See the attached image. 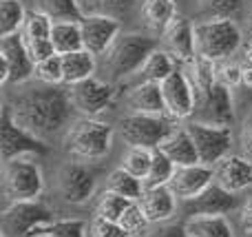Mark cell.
<instances>
[{
  "label": "cell",
  "instance_id": "18",
  "mask_svg": "<svg viewBox=\"0 0 252 237\" xmlns=\"http://www.w3.org/2000/svg\"><path fill=\"white\" fill-rule=\"evenodd\" d=\"M164 44L166 51L175 58L177 62L192 65L197 60V47H195V27L188 18L177 16L164 31Z\"/></svg>",
  "mask_w": 252,
  "mask_h": 237
},
{
  "label": "cell",
  "instance_id": "21",
  "mask_svg": "<svg viewBox=\"0 0 252 237\" xmlns=\"http://www.w3.org/2000/svg\"><path fill=\"white\" fill-rule=\"evenodd\" d=\"M128 106L133 113H146V115H166L164 93L161 84L157 82H139L128 93Z\"/></svg>",
  "mask_w": 252,
  "mask_h": 237
},
{
  "label": "cell",
  "instance_id": "29",
  "mask_svg": "<svg viewBox=\"0 0 252 237\" xmlns=\"http://www.w3.org/2000/svg\"><path fill=\"white\" fill-rule=\"evenodd\" d=\"M106 191L122 195V198L130 200V202H139L142 195H144V191H146V186H144V182L139 180V177L130 175L128 171H124V169L120 167V169H115V171H111L109 189Z\"/></svg>",
  "mask_w": 252,
  "mask_h": 237
},
{
  "label": "cell",
  "instance_id": "3",
  "mask_svg": "<svg viewBox=\"0 0 252 237\" xmlns=\"http://www.w3.org/2000/svg\"><path fill=\"white\" fill-rule=\"evenodd\" d=\"M195 47L199 58L226 60L241 47V29L232 18H210L195 25Z\"/></svg>",
  "mask_w": 252,
  "mask_h": 237
},
{
  "label": "cell",
  "instance_id": "45",
  "mask_svg": "<svg viewBox=\"0 0 252 237\" xmlns=\"http://www.w3.org/2000/svg\"><path fill=\"white\" fill-rule=\"evenodd\" d=\"M219 82H223L226 87H230V89H232V87H237V84H241V67H237V65L223 67Z\"/></svg>",
  "mask_w": 252,
  "mask_h": 237
},
{
  "label": "cell",
  "instance_id": "1",
  "mask_svg": "<svg viewBox=\"0 0 252 237\" xmlns=\"http://www.w3.org/2000/svg\"><path fill=\"white\" fill-rule=\"evenodd\" d=\"M13 118L35 137L47 142L69 127L75 106L71 102V89L66 84H42L31 87L11 102Z\"/></svg>",
  "mask_w": 252,
  "mask_h": 237
},
{
  "label": "cell",
  "instance_id": "28",
  "mask_svg": "<svg viewBox=\"0 0 252 237\" xmlns=\"http://www.w3.org/2000/svg\"><path fill=\"white\" fill-rule=\"evenodd\" d=\"M175 69H177V60H175L168 51L157 49V51L146 60V65L142 67L139 75H142V82H157V84H161Z\"/></svg>",
  "mask_w": 252,
  "mask_h": 237
},
{
  "label": "cell",
  "instance_id": "24",
  "mask_svg": "<svg viewBox=\"0 0 252 237\" xmlns=\"http://www.w3.org/2000/svg\"><path fill=\"white\" fill-rule=\"evenodd\" d=\"M142 16L146 20V27L155 34L164 35L168 25L179 16L177 7L173 0H144L142 4Z\"/></svg>",
  "mask_w": 252,
  "mask_h": 237
},
{
  "label": "cell",
  "instance_id": "37",
  "mask_svg": "<svg viewBox=\"0 0 252 237\" xmlns=\"http://www.w3.org/2000/svg\"><path fill=\"white\" fill-rule=\"evenodd\" d=\"M120 226H122L126 233H130V237H146L151 233V231H148L151 229V222L144 215L139 202H133L126 208V213L122 215V220H120Z\"/></svg>",
  "mask_w": 252,
  "mask_h": 237
},
{
  "label": "cell",
  "instance_id": "40",
  "mask_svg": "<svg viewBox=\"0 0 252 237\" xmlns=\"http://www.w3.org/2000/svg\"><path fill=\"white\" fill-rule=\"evenodd\" d=\"M206 13L210 18H232L244 9L246 0H199Z\"/></svg>",
  "mask_w": 252,
  "mask_h": 237
},
{
  "label": "cell",
  "instance_id": "27",
  "mask_svg": "<svg viewBox=\"0 0 252 237\" xmlns=\"http://www.w3.org/2000/svg\"><path fill=\"white\" fill-rule=\"evenodd\" d=\"M38 11L47 13L53 22H82L87 18L80 0H38Z\"/></svg>",
  "mask_w": 252,
  "mask_h": 237
},
{
  "label": "cell",
  "instance_id": "23",
  "mask_svg": "<svg viewBox=\"0 0 252 237\" xmlns=\"http://www.w3.org/2000/svg\"><path fill=\"white\" fill-rule=\"evenodd\" d=\"M62 71H64L66 87H73V84L82 82V80L93 78V73H95V56L89 53L87 49L66 53V56H62Z\"/></svg>",
  "mask_w": 252,
  "mask_h": 237
},
{
  "label": "cell",
  "instance_id": "26",
  "mask_svg": "<svg viewBox=\"0 0 252 237\" xmlns=\"http://www.w3.org/2000/svg\"><path fill=\"white\" fill-rule=\"evenodd\" d=\"M51 42L56 47L58 56L82 51L84 40H82V27H80V22H53Z\"/></svg>",
  "mask_w": 252,
  "mask_h": 237
},
{
  "label": "cell",
  "instance_id": "14",
  "mask_svg": "<svg viewBox=\"0 0 252 237\" xmlns=\"http://www.w3.org/2000/svg\"><path fill=\"white\" fill-rule=\"evenodd\" d=\"M69 89H71V102H73L75 111L82 113L84 118H93V115L102 113L115 98L113 84L102 82L97 78L82 80V82L73 84Z\"/></svg>",
  "mask_w": 252,
  "mask_h": 237
},
{
  "label": "cell",
  "instance_id": "17",
  "mask_svg": "<svg viewBox=\"0 0 252 237\" xmlns=\"http://www.w3.org/2000/svg\"><path fill=\"white\" fill-rule=\"evenodd\" d=\"M213 182H215V169L213 167L192 164V167H177L168 189L173 191L175 198H177L179 202H188V200L197 198L199 193H204Z\"/></svg>",
  "mask_w": 252,
  "mask_h": 237
},
{
  "label": "cell",
  "instance_id": "9",
  "mask_svg": "<svg viewBox=\"0 0 252 237\" xmlns=\"http://www.w3.org/2000/svg\"><path fill=\"white\" fill-rule=\"evenodd\" d=\"M186 131L190 133L192 142H195L199 164L217 167L223 158L230 155V146H232L230 127H217V124H206L192 120V122L186 124Z\"/></svg>",
  "mask_w": 252,
  "mask_h": 237
},
{
  "label": "cell",
  "instance_id": "33",
  "mask_svg": "<svg viewBox=\"0 0 252 237\" xmlns=\"http://www.w3.org/2000/svg\"><path fill=\"white\" fill-rule=\"evenodd\" d=\"M130 200L122 198V195L118 193H111V191H104L100 198V204H97V215L100 220H106V222H115V224H120V220H122V215L126 213V208L130 206Z\"/></svg>",
  "mask_w": 252,
  "mask_h": 237
},
{
  "label": "cell",
  "instance_id": "48",
  "mask_svg": "<svg viewBox=\"0 0 252 237\" xmlns=\"http://www.w3.org/2000/svg\"><path fill=\"white\" fill-rule=\"evenodd\" d=\"M244 237H252V233H244Z\"/></svg>",
  "mask_w": 252,
  "mask_h": 237
},
{
  "label": "cell",
  "instance_id": "31",
  "mask_svg": "<svg viewBox=\"0 0 252 237\" xmlns=\"http://www.w3.org/2000/svg\"><path fill=\"white\" fill-rule=\"evenodd\" d=\"M175 171H177V167L170 162L168 155L161 153L159 149H155V151H153L151 171H148L146 180H144V186H146V189H155V186H168L170 180H173V175H175Z\"/></svg>",
  "mask_w": 252,
  "mask_h": 237
},
{
  "label": "cell",
  "instance_id": "47",
  "mask_svg": "<svg viewBox=\"0 0 252 237\" xmlns=\"http://www.w3.org/2000/svg\"><path fill=\"white\" fill-rule=\"evenodd\" d=\"M241 84L252 87V60H248L244 67H241Z\"/></svg>",
  "mask_w": 252,
  "mask_h": 237
},
{
  "label": "cell",
  "instance_id": "44",
  "mask_svg": "<svg viewBox=\"0 0 252 237\" xmlns=\"http://www.w3.org/2000/svg\"><path fill=\"white\" fill-rule=\"evenodd\" d=\"M146 237H190V235H188L184 222H173V224L159 226L157 231H151Z\"/></svg>",
  "mask_w": 252,
  "mask_h": 237
},
{
  "label": "cell",
  "instance_id": "2",
  "mask_svg": "<svg viewBox=\"0 0 252 237\" xmlns=\"http://www.w3.org/2000/svg\"><path fill=\"white\" fill-rule=\"evenodd\" d=\"M159 40L155 35L144 34H124L118 35L111 49L106 51L104 67L113 80H120L124 75L139 73L146 60L159 49Z\"/></svg>",
  "mask_w": 252,
  "mask_h": 237
},
{
  "label": "cell",
  "instance_id": "25",
  "mask_svg": "<svg viewBox=\"0 0 252 237\" xmlns=\"http://www.w3.org/2000/svg\"><path fill=\"white\" fill-rule=\"evenodd\" d=\"M190 237H235L226 215H199L184 220Z\"/></svg>",
  "mask_w": 252,
  "mask_h": 237
},
{
  "label": "cell",
  "instance_id": "10",
  "mask_svg": "<svg viewBox=\"0 0 252 237\" xmlns=\"http://www.w3.org/2000/svg\"><path fill=\"white\" fill-rule=\"evenodd\" d=\"M0 60H2L0 84H22L31 75H35V62L31 60L29 51H27L22 34L0 38Z\"/></svg>",
  "mask_w": 252,
  "mask_h": 237
},
{
  "label": "cell",
  "instance_id": "39",
  "mask_svg": "<svg viewBox=\"0 0 252 237\" xmlns=\"http://www.w3.org/2000/svg\"><path fill=\"white\" fill-rule=\"evenodd\" d=\"M35 78L42 84H64V71H62V56H53L49 60H42L35 65Z\"/></svg>",
  "mask_w": 252,
  "mask_h": 237
},
{
  "label": "cell",
  "instance_id": "4",
  "mask_svg": "<svg viewBox=\"0 0 252 237\" xmlns=\"http://www.w3.org/2000/svg\"><path fill=\"white\" fill-rule=\"evenodd\" d=\"M113 144V127L95 118H82L66 131L64 149L80 160H102Z\"/></svg>",
  "mask_w": 252,
  "mask_h": 237
},
{
  "label": "cell",
  "instance_id": "46",
  "mask_svg": "<svg viewBox=\"0 0 252 237\" xmlns=\"http://www.w3.org/2000/svg\"><path fill=\"white\" fill-rule=\"evenodd\" d=\"M239 222H241V229H244V233H252V193L244 200V204H241Z\"/></svg>",
  "mask_w": 252,
  "mask_h": 237
},
{
  "label": "cell",
  "instance_id": "30",
  "mask_svg": "<svg viewBox=\"0 0 252 237\" xmlns=\"http://www.w3.org/2000/svg\"><path fill=\"white\" fill-rule=\"evenodd\" d=\"M27 22V11L20 0H0V38L20 34Z\"/></svg>",
  "mask_w": 252,
  "mask_h": 237
},
{
  "label": "cell",
  "instance_id": "42",
  "mask_svg": "<svg viewBox=\"0 0 252 237\" xmlns=\"http://www.w3.org/2000/svg\"><path fill=\"white\" fill-rule=\"evenodd\" d=\"M91 237H130V233H126L120 224L115 222H106L95 217V222L91 224Z\"/></svg>",
  "mask_w": 252,
  "mask_h": 237
},
{
  "label": "cell",
  "instance_id": "36",
  "mask_svg": "<svg viewBox=\"0 0 252 237\" xmlns=\"http://www.w3.org/2000/svg\"><path fill=\"white\" fill-rule=\"evenodd\" d=\"M192 84H195V91L199 93V96H204V93H208L210 89L217 84V69H215V62L206 60V58H199L197 56V60L192 62Z\"/></svg>",
  "mask_w": 252,
  "mask_h": 237
},
{
  "label": "cell",
  "instance_id": "41",
  "mask_svg": "<svg viewBox=\"0 0 252 237\" xmlns=\"http://www.w3.org/2000/svg\"><path fill=\"white\" fill-rule=\"evenodd\" d=\"M25 44H27V51H29L31 60H33L35 65L42 62V60H49V58H53V56H58L51 40H27L25 38Z\"/></svg>",
  "mask_w": 252,
  "mask_h": 237
},
{
  "label": "cell",
  "instance_id": "49",
  "mask_svg": "<svg viewBox=\"0 0 252 237\" xmlns=\"http://www.w3.org/2000/svg\"><path fill=\"white\" fill-rule=\"evenodd\" d=\"M38 237H53V235H38Z\"/></svg>",
  "mask_w": 252,
  "mask_h": 237
},
{
  "label": "cell",
  "instance_id": "11",
  "mask_svg": "<svg viewBox=\"0 0 252 237\" xmlns=\"http://www.w3.org/2000/svg\"><path fill=\"white\" fill-rule=\"evenodd\" d=\"M161 93H164L166 113L173 120L190 118L197 109V91L192 80L188 78L186 71L177 69L161 82Z\"/></svg>",
  "mask_w": 252,
  "mask_h": 237
},
{
  "label": "cell",
  "instance_id": "43",
  "mask_svg": "<svg viewBox=\"0 0 252 237\" xmlns=\"http://www.w3.org/2000/svg\"><path fill=\"white\" fill-rule=\"evenodd\" d=\"M239 144H241V155L252 164V113L246 118L244 127H241Z\"/></svg>",
  "mask_w": 252,
  "mask_h": 237
},
{
  "label": "cell",
  "instance_id": "16",
  "mask_svg": "<svg viewBox=\"0 0 252 237\" xmlns=\"http://www.w3.org/2000/svg\"><path fill=\"white\" fill-rule=\"evenodd\" d=\"M199 106V120L197 122L217 124V127H232L235 122V104H232V91L223 82L215 84L208 93H204Z\"/></svg>",
  "mask_w": 252,
  "mask_h": 237
},
{
  "label": "cell",
  "instance_id": "19",
  "mask_svg": "<svg viewBox=\"0 0 252 237\" xmlns=\"http://www.w3.org/2000/svg\"><path fill=\"white\" fill-rule=\"evenodd\" d=\"M215 169V182L230 193H239L252 186V164L244 155H228Z\"/></svg>",
  "mask_w": 252,
  "mask_h": 237
},
{
  "label": "cell",
  "instance_id": "38",
  "mask_svg": "<svg viewBox=\"0 0 252 237\" xmlns=\"http://www.w3.org/2000/svg\"><path fill=\"white\" fill-rule=\"evenodd\" d=\"M135 2L137 0H82L89 16L91 13H100V16H111V18H118V20L120 16L128 13L135 7Z\"/></svg>",
  "mask_w": 252,
  "mask_h": 237
},
{
  "label": "cell",
  "instance_id": "20",
  "mask_svg": "<svg viewBox=\"0 0 252 237\" xmlns=\"http://www.w3.org/2000/svg\"><path fill=\"white\" fill-rule=\"evenodd\" d=\"M177 202L175 193L168 186H155V189H146L139 200L144 215L148 217L151 224H164V222L173 220L177 213Z\"/></svg>",
  "mask_w": 252,
  "mask_h": 237
},
{
  "label": "cell",
  "instance_id": "35",
  "mask_svg": "<svg viewBox=\"0 0 252 237\" xmlns=\"http://www.w3.org/2000/svg\"><path fill=\"white\" fill-rule=\"evenodd\" d=\"M38 235H53V237H87V222L84 220H53L51 224L40 226L33 233Z\"/></svg>",
  "mask_w": 252,
  "mask_h": 237
},
{
  "label": "cell",
  "instance_id": "6",
  "mask_svg": "<svg viewBox=\"0 0 252 237\" xmlns=\"http://www.w3.org/2000/svg\"><path fill=\"white\" fill-rule=\"evenodd\" d=\"M53 220V211L40 200L9 202L0 220V231L2 237H33L40 226L51 224Z\"/></svg>",
  "mask_w": 252,
  "mask_h": 237
},
{
  "label": "cell",
  "instance_id": "32",
  "mask_svg": "<svg viewBox=\"0 0 252 237\" xmlns=\"http://www.w3.org/2000/svg\"><path fill=\"white\" fill-rule=\"evenodd\" d=\"M153 164V151L151 149H142V146H128L124 160H122V169L128 171L130 175L139 177V180H146L148 171H151Z\"/></svg>",
  "mask_w": 252,
  "mask_h": 237
},
{
  "label": "cell",
  "instance_id": "5",
  "mask_svg": "<svg viewBox=\"0 0 252 237\" xmlns=\"http://www.w3.org/2000/svg\"><path fill=\"white\" fill-rule=\"evenodd\" d=\"M177 127H173L166 115H146V113H130L124 115L118 122L120 137L128 146H142V149H159Z\"/></svg>",
  "mask_w": 252,
  "mask_h": 237
},
{
  "label": "cell",
  "instance_id": "8",
  "mask_svg": "<svg viewBox=\"0 0 252 237\" xmlns=\"http://www.w3.org/2000/svg\"><path fill=\"white\" fill-rule=\"evenodd\" d=\"M2 189L9 202L38 200L44 189V177L33 160L16 158L4 162L2 169Z\"/></svg>",
  "mask_w": 252,
  "mask_h": 237
},
{
  "label": "cell",
  "instance_id": "34",
  "mask_svg": "<svg viewBox=\"0 0 252 237\" xmlns=\"http://www.w3.org/2000/svg\"><path fill=\"white\" fill-rule=\"evenodd\" d=\"M53 20L42 11H29L27 13V22L22 27V35L27 40H51Z\"/></svg>",
  "mask_w": 252,
  "mask_h": 237
},
{
  "label": "cell",
  "instance_id": "7",
  "mask_svg": "<svg viewBox=\"0 0 252 237\" xmlns=\"http://www.w3.org/2000/svg\"><path fill=\"white\" fill-rule=\"evenodd\" d=\"M0 149H2V160L25 158V155H49V144L33 133H29L25 127L18 124L13 118L11 104H4L0 111Z\"/></svg>",
  "mask_w": 252,
  "mask_h": 237
},
{
  "label": "cell",
  "instance_id": "22",
  "mask_svg": "<svg viewBox=\"0 0 252 237\" xmlns=\"http://www.w3.org/2000/svg\"><path fill=\"white\" fill-rule=\"evenodd\" d=\"M159 151L168 155L175 167H192V164H199L195 142H192L190 133L186 131V127L175 129L173 135L159 146Z\"/></svg>",
  "mask_w": 252,
  "mask_h": 237
},
{
  "label": "cell",
  "instance_id": "13",
  "mask_svg": "<svg viewBox=\"0 0 252 237\" xmlns=\"http://www.w3.org/2000/svg\"><path fill=\"white\" fill-rule=\"evenodd\" d=\"M237 206H239L237 193H230L223 186H219L217 182H213L204 193L182 204V215L184 220L199 215H228V213L237 211Z\"/></svg>",
  "mask_w": 252,
  "mask_h": 237
},
{
  "label": "cell",
  "instance_id": "12",
  "mask_svg": "<svg viewBox=\"0 0 252 237\" xmlns=\"http://www.w3.org/2000/svg\"><path fill=\"white\" fill-rule=\"evenodd\" d=\"M97 184V173L89 164L82 162H66L62 164L58 175V189L64 202L84 204L93 198Z\"/></svg>",
  "mask_w": 252,
  "mask_h": 237
},
{
  "label": "cell",
  "instance_id": "15",
  "mask_svg": "<svg viewBox=\"0 0 252 237\" xmlns=\"http://www.w3.org/2000/svg\"><path fill=\"white\" fill-rule=\"evenodd\" d=\"M82 27V40H84V49L93 56H102L111 49V44L118 40L120 35V25L118 18L111 16H100V13H91L80 22Z\"/></svg>",
  "mask_w": 252,
  "mask_h": 237
}]
</instances>
